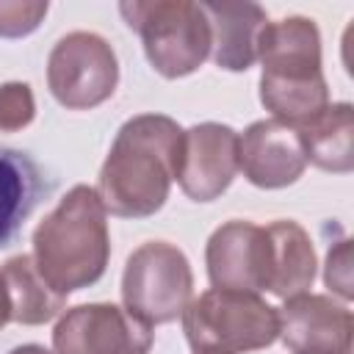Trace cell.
Wrapping results in <instances>:
<instances>
[{
    "label": "cell",
    "instance_id": "3957f363",
    "mask_svg": "<svg viewBox=\"0 0 354 354\" xmlns=\"http://www.w3.org/2000/svg\"><path fill=\"white\" fill-rule=\"evenodd\" d=\"M260 102L274 119L301 127L329 105L321 69V33L310 17L266 22L257 41Z\"/></svg>",
    "mask_w": 354,
    "mask_h": 354
},
{
    "label": "cell",
    "instance_id": "44dd1931",
    "mask_svg": "<svg viewBox=\"0 0 354 354\" xmlns=\"http://www.w3.org/2000/svg\"><path fill=\"white\" fill-rule=\"evenodd\" d=\"M11 321V304H8V293H6V285H3V277H0V329Z\"/></svg>",
    "mask_w": 354,
    "mask_h": 354
},
{
    "label": "cell",
    "instance_id": "8fae6325",
    "mask_svg": "<svg viewBox=\"0 0 354 354\" xmlns=\"http://www.w3.org/2000/svg\"><path fill=\"white\" fill-rule=\"evenodd\" d=\"M354 315L324 293H299L279 307V337L293 354H351Z\"/></svg>",
    "mask_w": 354,
    "mask_h": 354
},
{
    "label": "cell",
    "instance_id": "7c38bea8",
    "mask_svg": "<svg viewBox=\"0 0 354 354\" xmlns=\"http://www.w3.org/2000/svg\"><path fill=\"white\" fill-rule=\"evenodd\" d=\"M238 169L257 188L293 185L307 169L299 130L279 119L252 122L238 136Z\"/></svg>",
    "mask_w": 354,
    "mask_h": 354
},
{
    "label": "cell",
    "instance_id": "5b68a950",
    "mask_svg": "<svg viewBox=\"0 0 354 354\" xmlns=\"http://www.w3.org/2000/svg\"><path fill=\"white\" fill-rule=\"evenodd\" d=\"M124 22L141 36L152 69L177 80L196 72L210 55V22L202 3L191 0H124Z\"/></svg>",
    "mask_w": 354,
    "mask_h": 354
},
{
    "label": "cell",
    "instance_id": "7402d4cb",
    "mask_svg": "<svg viewBox=\"0 0 354 354\" xmlns=\"http://www.w3.org/2000/svg\"><path fill=\"white\" fill-rule=\"evenodd\" d=\"M8 354H58V351H50V348L39 346V343H25V346H17V348H11Z\"/></svg>",
    "mask_w": 354,
    "mask_h": 354
},
{
    "label": "cell",
    "instance_id": "6da1fadb",
    "mask_svg": "<svg viewBox=\"0 0 354 354\" xmlns=\"http://www.w3.org/2000/svg\"><path fill=\"white\" fill-rule=\"evenodd\" d=\"M183 155V127L166 113L130 116L100 169L97 194L108 213L119 218H147L158 213Z\"/></svg>",
    "mask_w": 354,
    "mask_h": 354
},
{
    "label": "cell",
    "instance_id": "7a4b0ae2",
    "mask_svg": "<svg viewBox=\"0 0 354 354\" xmlns=\"http://www.w3.org/2000/svg\"><path fill=\"white\" fill-rule=\"evenodd\" d=\"M105 205L91 185H75L33 230V263L61 296L94 285L111 257Z\"/></svg>",
    "mask_w": 354,
    "mask_h": 354
},
{
    "label": "cell",
    "instance_id": "8992f818",
    "mask_svg": "<svg viewBox=\"0 0 354 354\" xmlns=\"http://www.w3.org/2000/svg\"><path fill=\"white\" fill-rule=\"evenodd\" d=\"M194 296V271L183 249L169 241H147L124 263L122 301L141 321L169 324Z\"/></svg>",
    "mask_w": 354,
    "mask_h": 354
},
{
    "label": "cell",
    "instance_id": "30bf717a",
    "mask_svg": "<svg viewBox=\"0 0 354 354\" xmlns=\"http://www.w3.org/2000/svg\"><path fill=\"white\" fill-rule=\"evenodd\" d=\"M238 174V133L221 122H202L183 130L177 183L194 202L218 199Z\"/></svg>",
    "mask_w": 354,
    "mask_h": 354
},
{
    "label": "cell",
    "instance_id": "9a60e30c",
    "mask_svg": "<svg viewBox=\"0 0 354 354\" xmlns=\"http://www.w3.org/2000/svg\"><path fill=\"white\" fill-rule=\"evenodd\" d=\"M271 243V268H268V290L279 299H293L299 293H310L315 279V249L307 230L296 221H271L266 227Z\"/></svg>",
    "mask_w": 354,
    "mask_h": 354
},
{
    "label": "cell",
    "instance_id": "52a82bcc",
    "mask_svg": "<svg viewBox=\"0 0 354 354\" xmlns=\"http://www.w3.org/2000/svg\"><path fill=\"white\" fill-rule=\"evenodd\" d=\"M119 61L113 47L91 30H72L55 41L47 58L50 94L69 111H88L113 97Z\"/></svg>",
    "mask_w": 354,
    "mask_h": 354
},
{
    "label": "cell",
    "instance_id": "ffe728a7",
    "mask_svg": "<svg viewBox=\"0 0 354 354\" xmlns=\"http://www.w3.org/2000/svg\"><path fill=\"white\" fill-rule=\"evenodd\" d=\"M324 282L343 301H348L354 296V285H351V241L348 238H340L335 246H329L326 266H324Z\"/></svg>",
    "mask_w": 354,
    "mask_h": 354
},
{
    "label": "cell",
    "instance_id": "5bb4252c",
    "mask_svg": "<svg viewBox=\"0 0 354 354\" xmlns=\"http://www.w3.org/2000/svg\"><path fill=\"white\" fill-rule=\"evenodd\" d=\"M47 191L44 171L28 152L0 147V249L17 238Z\"/></svg>",
    "mask_w": 354,
    "mask_h": 354
},
{
    "label": "cell",
    "instance_id": "e0dca14e",
    "mask_svg": "<svg viewBox=\"0 0 354 354\" xmlns=\"http://www.w3.org/2000/svg\"><path fill=\"white\" fill-rule=\"evenodd\" d=\"M0 277L8 293L11 321L17 324H25V326L47 324L66 304V296H61L55 288L47 285V279L39 274L30 254H17L6 260V266L0 268Z\"/></svg>",
    "mask_w": 354,
    "mask_h": 354
},
{
    "label": "cell",
    "instance_id": "9c48e42d",
    "mask_svg": "<svg viewBox=\"0 0 354 354\" xmlns=\"http://www.w3.org/2000/svg\"><path fill=\"white\" fill-rule=\"evenodd\" d=\"M205 266L213 288L227 290H268L271 243L260 224L232 218L213 230L205 246Z\"/></svg>",
    "mask_w": 354,
    "mask_h": 354
},
{
    "label": "cell",
    "instance_id": "d6986e66",
    "mask_svg": "<svg viewBox=\"0 0 354 354\" xmlns=\"http://www.w3.org/2000/svg\"><path fill=\"white\" fill-rule=\"evenodd\" d=\"M47 8V0H0V36L19 39L33 33L41 25Z\"/></svg>",
    "mask_w": 354,
    "mask_h": 354
},
{
    "label": "cell",
    "instance_id": "ac0fdd59",
    "mask_svg": "<svg viewBox=\"0 0 354 354\" xmlns=\"http://www.w3.org/2000/svg\"><path fill=\"white\" fill-rule=\"evenodd\" d=\"M36 116V100L28 83L8 80L0 86V133H17Z\"/></svg>",
    "mask_w": 354,
    "mask_h": 354
},
{
    "label": "cell",
    "instance_id": "4fadbf2b",
    "mask_svg": "<svg viewBox=\"0 0 354 354\" xmlns=\"http://www.w3.org/2000/svg\"><path fill=\"white\" fill-rule=\"evenodd\" d=\"M210 22V55L218 69L246 72L257 61V41L268 22L257 3L210 0L202 3Z\"/></svg>",
    "mask_w": 354,
    "mask_h": 354
},
{
    "label": "cell",
    "instance_id": "277c9868",
    "mask_svg": "<svg viewBox=\"0 0 354 354\" xmlns=\"http://www.w3.org/2000/svg\"><path fill=\"white\" fill-rule=\"evenodd\" d=\"M183 332L194 354H246L279 337V310L249 290L210 288L183 310Z\"/></svg>",
    "mask_w": 354,
    "mask_h": 354
},
{
    "label": "cell",
    "instance_id": "ba28073f",
    "mask_svg": "<svg viewBox=\"0 0 354 354\" xmlns=\"http://www.w3.org/2000/svg\"><path fill=\"white\" fill-rule=\"evenodd\" d=\"M152 340L155 335L147 321L108 301L77 304L53 329L58 354H149Z\"/></svg>",
    "mask_w": 354,
    "mask_h": 354
},
{
    "label": "cell",
    "instance_id": "2e32d148",
    "mask_svg": "<svg viewBox=\"0 0 354 354\" xmlns=\"http://www.w3.org/2000/svg\"><path fill=\"white\" fill-rule=\"evenodd\" d=\"M307 163L324 171L348 174L354 169V108L351 102H329L318 116L296 127Z\"/></svg>",
    "mask_w": 354,
    "mask_h": 354
}]
</instances>
